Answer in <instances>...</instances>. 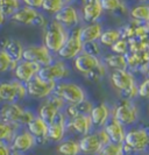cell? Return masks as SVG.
Returning a JSON list of instances; mask_svg holds the SVG:
<instances>
[{
  "label": "cell",
  "mask_w": 149,
  "mask_h": 155,
  "mask_svg": "<svg viewBox=\"0 0 149 155\" xmlns=\"http://www.w3.org/2000/svg\"><path fill=\"white\" fill-rule=\"evenodd\" d=\"M18 131L19 130L16 127H14L13 125H9L4 123V121H0V141L6 142V143L9 145Z\"/></svg>",
  "instance_id": "35"
},
{
  "label": "cell",
  "mask_w": 149,
  "mask_h": 155,
  "mask_svg": "<svg viewBox=\"0 0 149 155\" xmlns=\"http://www.w3.org/2000/svg\"><path fill=\"white\" fill-rule=\"evenodd\" d=\"M26 130L35 138L36 143H46V142H48V124L43 119H41L39 116H35L27 124Z\"/></svg>",
  "instance_id": "22"
},
{
  "label": "cell",
  "mask_w": 149,
  "mask_h": 155,
  "mask_svg": "<svg viewBox=\"0 0 149 155\" xmlns=\"http://www.w3.org/2000/svg\"><path fill=\"white\" fill-rule=\"evenodd\" d=\"M111 117L126 127L138 123L140 111L133 101L120 99L118 104H115V106L111 110Z\"/></svg>",
  "instance_id": "7"
},
{
  "label": "cell",
  "mask_w": 149,
  "mask_h": 155,
  "mask_svg": "<svg viewBox=\"0 0 149 155\" xmlns=\"http://www.w3.org/2000/svg\"><path fill=\"white\" fill-rule=\"evenodd\" d=\"M102 64L105 65L106 69H111L112 71L114 70H126L128 69L127 65V58L125 55L118 54H109L104 56L102 60Z\"/></svg>",
  "instance_id": "29"
},
{
  "label": "cell",
  "mask_w": 149,
  "mask_h": 155,
  "mask_svg": "<svg viewBox=\"0 0 149 155\" xmlns=\"http://www.w3.org/2000/svg\"><path fill=\"white\" fill-rule=\"evenodd\" d=\"M93 107V104L90 101H85L77 103V104H72V105H66L64 109V113L66 117L70 119L76 116H80V114H89L90 111Z\"/></svg>",
  "instance_id": "30"
},
{
  "label": "cell",
  "mask_w": 149,
  "mask_h": 155,
  "mask_svg": "<svg viewBox=\"0 0 149 155\" xmlns=\"http://www.w3.org/2000/svg\"><path fill=\"white\" fill-rule=\"evenodd\" d=\"M146 76L149 77V65H148V68H147V70H146Z\"/></svg>",
  "instance_id": "48"
},
{
  "label": "cell",
  "mask_w": 149,
  "mask_h": 155,
  "mask_svg": "<svg viewBox=\"0 0 149 155\" xmlns=\"http://www.w3.org/2000/svg\"><path fill=\"white\" fill-rule=\"evenodd\" d=\"M110 139L104 128H98L96 132H90L79 139V149L84 155H96L104 145L109 143Z\"/></svg>",
  "instance_id": "8"
},
{
  "label": "cell",
  "mask_w": 149,
  "mask_h": 155,
  "mask_svg": "<svg viewBox=\"0 0 149 155\" xmlns=\"http://www.w3.org/2000/svg\"><path fill=\"white\" fill-rule=\"evenodd\" d=\"M121 99H126V101H133L135 97H138V84L133 85L132 87L127 89L125 91L119 92Z\"/></svg>",
  "instance_id": "41"
},
{
  "label": "cell",
  "mask_w": 149,
  "mask_h": 155,
  "mask_svg": "<svg viewBox=\"0 0 149 155\" xmlns=\"http://www.w3.org/2000/svg\"><path fill=\"white\" fill-rule=\"evenodd\" d=\"M135 2H138V4H147L149 2V0H134Z\"/></svg>",
  "instance_id": "46"
},
{
  "label": "cell",
  "mask_w": 149,
  "mask_h": 155,
  "mask_svg": "<svg viewBox=\"0 0 149 155\" xmlns=\"http://www.w3.org/2000/svg\"><path fill=\"white\" fill-rule=\"evenodd\" d=\"M65 106H66L65 103L61 98H58L57 96H55L53 93V94H50L49 97H47L46 99H43L40 103L36 116H39L47 124H49L55 119L56 116L60 112L64 111Z\"/></svg>",
  "instance_id": "11"
},
{
  "label": "cell",
  "mask_w": 149,
  "mask_h": 155,
  "mask_svg": "<svg viewBox=\"0 0 149 155\" xmlns=\"http://www.w3.org/2000/svg\"><path fill=\"white\" fill-rule=\"evenodd\" d=\"M15 63L12 62L11 58L5 54L2 50H0V74H5L14 69Z\"/></svg>",
  "instance_id": "39"
},
{
  "label": "cell",
  "mask_w": 149,
  "mask_h": 155,
  "mask_svg": "<svg viewBox=\"0 0 149 155\" xmlns=\"http://www.w3.org/2000/svg\"><path fill=\"white\" fill-rule=\"evenodd\" d=\"M0 155H12L9 145L6 142H2V141H0Z\"/></svg>",
  "instance_id": "43"
},
{
  "label": "cell",
  "mask_w": 149,
  "mask_h": 155,
  "mask_svg": "<svg viewBox=\"0 0 149 155\" xmlns=\"http://www.w3.org/2000/svg\"><path fill=\"white\" fill-rule=\"evenodd\" d=\"M12 155H26V154H19V153H12Z\"/></svg>",
  "instance_id": "49"
},
{
  "label": "cell",
  "mask_w": 149,
  "mask_h": 155,
  "mask_svg": "<svg viewBox=\"0 0 149 155\" xmlns=\"http://www.w3.org/2000/svg\"><path fill=\"white\" fill-rule=\"evenodd\" d=\"M102 128L107 134L110 142H113V143H122L124 142L126 134L125 126L120 124L114 118L111 117V119L106 123V125Z\"/></svg>",
  "instance_id": "26"
},
{
  "label": "cell",
  "mask_w": 149,
  "mask_h": 155,
  "mask_svg": "<svg viewBox=\"0 0 149 155\" xmlns=\"http://www.w3.org/2000/svg\"><path fill=\"white\" fill-rule=\"evenodd\" d=\"M73 68L78 74L93 82L100 81L106 75V68L102 60L83 51L73 58Z\"/></svg>",
  "instance_id": "1"
},
{
  "label": "cell",
  "mask_w": 149,
  "mask_h": 155,
  "mask_svg": "<svg viewBox=\"0 0 149 155\" xmlns=\"http://www.w3.org/2000/svg\"><path fill=\"white\" fill-rule=\"evenodd\" d=\"M102 6L105 13L114 15H126L129 11L125 0H102Z\"/></svg>",
  "instance_id": "28"
},
{
  "label": "cell",
  "mask_w": 149,
  "mask_h": 155,
  "mask_svg": "<svg viewBox=\"0 0 149 155\" xmlns=\"http://www.w3.org/2000/svg\"><path fill=\"white\" fill-rule=\"evenodd\" d=\"M83 53L94 56V57H99L102 55V46L98 41L83 43Z\"/></svg>",
  "instance_id": "38"
},
{
  "label": "cell",
  "mask_w": 149,
  "mask_h": 155,
  "mask_svg": "<svg viewBox=\"0 0 149 155\" xmlns=\"http://www.w3.org/2000/svg\"><path fill=\"white\" fill-rule=\"evenodd\" d=\"M110 81L111 83H112V85H113V87L118 92L125 91V90L132 87L135 84H138L136 81H135L133 72L129 71L128 69L112 71L110 75Z\"/></svg>",
  "instance_id": "20"
},
{
  "label": "cell",
  "mask_w": 149,
  "mask_h": 155,
  "mask_svg": "<svg viewBox=\"0 0 149 155\" xmlns=\"http://www.w3.org/2000/svg\"><path fill=\"white\" fill-rule=\"evenodd\" d=\"M54 94L61 98L65 103V105L77 104L87 99L86 91L83 89V86L73 82H65V81L56 83Z\"/></svg>",
  "instance_id": "6"
},
{
  "label": "cell",
  "mask_w": 149,
  "mask_h": 155,
  "mask_svg": "<svg viewBox=\"0 0 149 155\" xmlns=\"http://www.w3.org/2000/svg\"><path fill=\"white\" fill-rule=\"evenodd\" d=\"M27 97V90L24 83L16 79L0 82V103H19Z\"/></svg>",
  "instance_id": "9"
},
{
  "label": "cell",
  "mask_w": 149,
  "mask_h": 155,
  "mask_svg": "<svg viewBox=\"0 0 149 155\" xmlns=\"http://www.w3.org/2000/svg\"><path fill=\"white\" fill-rule=\"evenodd\" d=\"M92 128H93V125L89 114H80L70 119L68 118L66 130H70L71 132L76 133L80 137L92 132Z\"/></svg>",
  "instance_id": "21"
},
{
  "label": "cell",
  "mask_w": 149,
  "mask_h": 155,
  "mask_svg": "<svg viewBox=\"0 0 149 155\" xmlns=\"http://www.w3.org/2000/svg\"><path fill=\"white\" fill-rule=\"evenodd\" d=\"M57 153L60 155H79L80 149L78 141L73 139L62 140L57 146Z\"/></svg>",
  "instance_id": "32"
},
{
  "label": "cell",
  "mask_w": 149,
  "mask_h": 155,
  "mask_svg": "<svg viewBox=\"0 0 149 155\" xmlns=\"http://www.w3.org/2000/svg\"><path fill=\"white\" fill-rule=\"evenodd\" d=\"M125 155L142 154L148 149V132L147 127H134L126 131L122 142Z\"/></svg>",
  "instance_id": "4"
},
{
  "label": "cell",
  "mask_w": 149,
  "mask_h": 155,
  "mask_svg": "<svg viewBox=\"0 0 149 155\" xmlns=\"http://www.w3.org/2000/svg\"><path fill=\"white\" fill-rule=\"evenodd\" d=\"M104 27L100 21L91 23H83L79 26V38L83 43L98 41L102 35Z\"/></svg>",
  "instance_id": "25"
},
{
  "label": "cell",
  "mask_w": 149,
  "mask_h": 155,
  "mask_svg": "<svg viewBox=\"0 0 149 155\" xmlns=\"http://www.w3.org/2000/svg\"><path fill=\"white\" fill-rule=\"evenodd\" d=\"M40 69H41V67L37 64L26 61V60H21L18 63H15V67L12 71L14 75V79L26 84L33 77L37 76Z\"/></svg>",
  "instance_id": "19"
},
{
  "label": "cell",
  "mask_w": 149,
  "mask_h": 155,
  "mask_svg": "<svg viewBox=\"0 0 149 155\" xmlns=\"http://www.w3.org/2000/svg\"><path fill=\"white\" fill-rule=\"evenodd\" d=\"M80 19L84 23L98 22L105 14L102 0H86L79 9Z\"/></svg>",
  "instance_id": "17"
},
{
  "label": "cell",
  "mask_w": 149,
  "mask_h": 155,
  "mask_svg": "<svg viewBox=\"0 0 149 155\" xmlns=\"http://www.w3.org/2000/svg\"><path fill=\"white\" fill-rule=\"evenodd\" d=\"M89 116L91 118V121L93 127L102 128L106 123L111 119V109L106 103H99L93 105L92 110L90 111Z\"/></svg>",
  "instance_id": "23"
},
{
  "label": "cell",
  "mask_w": 149,
  "mask_h": 155,
  "mask_svg": "<svg viewBox=\"0 0 149 155\" xmlns=\"http://www.w3.org/2000/svg\"><path fill=\"white\" fill-rule=\"evenodd\" d=\"M147 132H148V149H147V150L149 152V126L147 127Z\"/></svg>",
  "instance_id": "47"
},
{
  "label": "cell",
  "mask_w": 149,
  "mask_h": 155,
  "mask_svg": "<svg viewBox=\"0 0 149 155\" xmlns=\"http://www.w3.org/2000/svg\"><path fill=\"white\" fill-rule=\"evenodd\" d=\"M53 19L56 20L57 22H60L69 31L80 26V22H82L79 9L73 4L64 5V7L58 13H56Z\"/></svg>",
  "instance_id": "15"
},
{
  "label": "cell",
  "mask_w": 149,
  "mask_h": 155,
  "mask_svg": "<svg viewBox=\"0 0 149 155\" xmlns=\"http://www.w3.org/2000/svg\"><path fill=\"white\" fill-rule=\"evenodd\" d=\"M26 90H27V96L33 99H40L43 101L50 94L54 93L56 83L53 82H47L41 79L39 76L33 77L31 81H28L26 84Z\"/></svg>",
  "instance_id": "14"
},
{
  "label": "cell",
  "mask_w": 149,
  "mask_h": 155,
  "mask_svg": "<svg viewBox=\"0 0 149 155\" xmlns=\"http://www.w3.org/2000/svg\"><path fill=\"white\" fill-rule=\"evenodd\" d=\"M96 155H125L122 149V143H113L109 142L104 145L102 149Z\"/></svg>",
  "instance_id": "36"
},
{
  "label": "cell",
  "mask_w": 149,
  "mask_h": 155,
  "mask_svg": "<svg viewBox=\"0 0 149 155\" xmlns=\"http://www.w3.org/2000/svg\"><path fill=\"white\" fill-rule=\"evenodd\" d=\"M9 20L13 23L21 25V26H33L37 28H44L47 26L48 20L44 13L41 12V9L21 6L13 15L9 18Z\"/></svg>",
  "instance_id": "5"
},
{
  "label": "cell",
  "mask_w": 149,
  "mask_h": 155,
  "mask_svg": "<svg viewBox=\"0 0 149 155\" xmlns=\"http://www.w3.org/2000/svg\"><path fill=\"white\" fill-rule=\"evenodd\" d=\"M121 38H122V35H121V31L119 28H107V29L102 31L98 42L100 43V46L110 47L111 48Z\"/></svg>",
  "instance_id": "31"
},
{
  "label": "cell",
  "mask_w": 149,
  "mask_h": 155,
  "mask_svg": "<svg viewBox=\"0 0 149 155\" xmlns=\"http://www.w3.org/2000/svg\"><path fill=\"white\" fill-rule=\"evenodd\" d=\"M22 60L35 63L40 67H44L55 61V55L44 45H31L24 47Z\"/></svg>",
  "instance_id": "13"
},
{
  "label": "cell",
  "mask_w": 149,
  "mask_h": 155,
  "mask_svg": "<svg viewBox=\"0 0 149 155\" xmlns=\"http://www.w3.org/2000/svg\"><path fill=\"white\" fill-rule=\"evenodd\" d=\"M66 124H68V117L64 113V111L60 112L56 118L48 124V141L53 142H61L66 133Z\"/></svg>",
  "instance_id": "18"
},
{
  "label": "cell",
  "mask_w": 149,
  "mask_h": 155,
  "mask_svg": "<svg viewBox=\"0 0 149 155\" xmlns=\"http://www.w3.org/2000/svg\"><path fill=\"white\" fill-rule=\"evenodd\" d=\"M35 116L31 110L24 109L19 103H5L0 106V121L13 125L18 130L27 126Z\"/></svg>",
  "instance_id": "2"
},
{
  "label": "cell",
  "mask_w": 149,
  "mask_h": 155,
  "mask_svg": "<svg viewBox=\"0 0 149 155\" xmlns=\"http://www.w3.org/2000/svg\"><path fill=\"white\" fill-rule=\"evenodd\" d=\"M69 34H70L69 29H66L56 20L51 19L43 28V45L55 55L62 48Z\"/></svg>",
  "instance_id": "3"
},
{
  "label": "cell",
  "mask_w": 149,
  "mask_h": 155,
  "mask_svg": "<svg viewBox=\"0 0 149 155\" xmlns=\"http://www.w3.org/2000/svg\"><path fill=\"white\" fill-rule=\"evenodd\" d=\"M72 1H73V4H76V2H78L79 5L82 6V5H83V4H84V2L86 1V0H72Z\"/></svg>",
  "instance_id": "45"
},
{
  "label": "cell",
  "mask_w": 149,
  "mask_h": 155,
  "mask_svg": "<svg viewBox=\"0 0 149 155\" xmlns=\"http://www.w3.org/2000/svg\"><path fill=\"white\" fill-rule=\"evenodd\" d=\"M6 20H7V18L1 12H0V27L1 26H4L5 25V22H6Z\"/></svg>",
  "instance_id": "44"
},
{
  "label": "cell",
  "mask_w": 149,
  "mask_h": 155,
  "mask_svg": "<svg viewBox=\"0 0 149 155\" xmlns=\"http://www.w3.org/2000/svg\"><path fill=\"white\" fill-rule=\"evenodd\" d=\"M138 97L149 99V77H146L138 84Z\"/></svg>",
  "instance_id": "40"
},
{
  "label": "cell",
  "mask_w": 149,
  "mask_h": 155,
  "mask_svg": "<svg viewBox=\"0 0 149 155\" xmlns=\"http://www.w3.org/2000/svg\"><path fill=\"white\" fill-rule=\"evenodd\" d=\"M21 6V0H0V12L7 19H9Z\"/></svg>",
  "instance_id": "33"
},
{
  "label": "cell",
  "mask_w": 149,
  "mask_h": 155,
  "mask_svg": "<svg viewBox=\"0 0 149 155\" xmlns=\"http://www.w3.org/2000/svg\"><path fill=\"white\" fill-rule=\"evenodd\" d=\"M111 50H112L113 54L125 55L126 56L129 53V42H128V40L125 39V38H121L111 47Z\"/></svg>",
  "instance_id": "37"
},
{
  "label": "cell",
  "mask_w": 149,
  "mask_h": 155,
  "mask_svg": "<svg viewBox=\"0 0 149 155\" xmlns=\"http://www.w3.org/2000/svg\"><path fill=\"white\" fill-rule=\"evenodd\" d=\"M11 58V61L18 63L24 57V47L18 39H6L1 42V49Z\"/></svg>",
  "instance_id": "24"
},
{
  "label": "cell",
  "mask_w": 149,
  "mask_h": 155,
  "mask_svg": "<svg viewBox=\"0 0 149 155\" xmlns=\"http://www.w3.org/2000/svg\"><path fill=\"white\" fill-rule=\"evenodd\" d=\"M71 71L69 65L65 63V61L58 58V60H55L54 62H51L48 65L41 67L37 76L43 81L58 83V82H62L65 78L69 77Z\"/></svg>",
  "instance_id": "10"
},
{
  "label": "cell",
  "mask_w": 149,
  "mask_h": 155,
  "mask_svg": "<svg viewBox=\"0 0 149 155\" xmlns=\"http://www.w3.org/2000/svg\"><path fill=\"white\" fill-rule=\"evenodd\" d=\"M83 51V42L79 38V26L71 29L66 41L64 42L62 48L58 50L57 57L63 61L73 60Z\"/></svg>",
  "instance_id": "12"
},
{
  "label": "cell",
  "mask_w": 149,
  "mask_h": 155,
  "mask_svg": "<svg viewBox=\"0 0 149 155\" xmlns=\"http://www.w3.org/2000/svg\"><path fill=\"white\" fill-rule=\"evenodd\" d=\"M35 145H36L35 138L27 130H21L15 133L14 138L9 143V148L12 153L26 154L35 147Z\"/></svg>",
  "instance_id": "16"
},
{
  "label": "cell",
  "mask_w": 149,
  "mask_h": 155,
  "mask_svg": "<svg viewBox=\"0 0 149 155\" xmlns=\"http://www.w3.org/2000/svg\"><path fill=\"white\" fill-rule=\"evenodd\" d=\"M64 5L65 4H64L63 0H43L41 11L44 14H49V15L54 16L56 13H58L64 7Z\"/></svg>",
  "instance_id": "34"
},
{
  "label": "cell",
  "mask_w": 149,
  "mask_h": 155,
  "mask_svg": "<svg viewBox=\"0 0 149 155\" xmlns=\"http://www.w3.org/2000/svg\"><path fill=\"white\" fill-rule=\"evenodd\" d=\"M42 2H43V0H21L22 6L35 8V9H41Z\"/></svg>",
  "instance_id": "42"
},
{
  "label": "cell",
  "mask_w": 149,
  "mask_h": 155,
  "mask_svg": "<svg viewBox=\"0 0 149 155\" xmlns=\"http://www.w3.org/2000/svg\"><path fill=\"white\" fill-rule=\"evenodd\" d=\"M148 26H149V22H148Z\"/></svg>",
  "instance_id": "50"
},
{
  "label": "cell",
  "mask_w": 149,
  "mask_h": 155,
  "mask_svg": "<svg viewBox=\"0 0 149 155\" xmlns=\"http://www.w3.org/2000/svg\"><path fill=\"white\" fill-rule=\"evenodd\" d=\"M128 15L131 20L138 23L148 25L149 22V2L147 4H136L129 8Z\"/></svg>",
  "instance_id": "27"
}]
</instances>
